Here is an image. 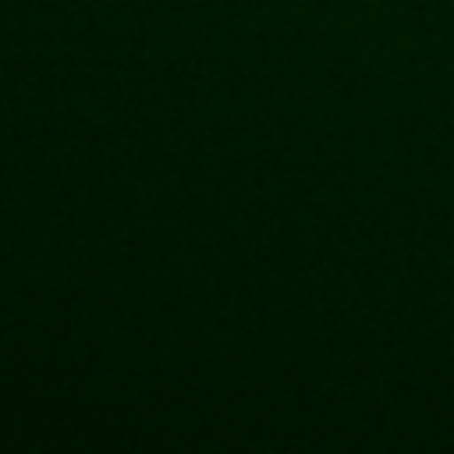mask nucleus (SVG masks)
I'll return each instance as SVG.
<instances>
[]
</instances>
